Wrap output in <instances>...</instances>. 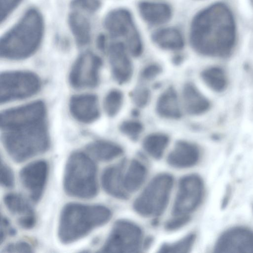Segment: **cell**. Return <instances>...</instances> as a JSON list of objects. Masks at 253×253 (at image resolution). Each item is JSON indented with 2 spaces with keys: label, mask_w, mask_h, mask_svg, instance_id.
Returning a JSON list of instances; mask_svg holds the SVG:
<instances>
[{
  "label": "cell",
  "mask_w": 253,
  "mask_h": 253,
  "mask_svg": "<svg viewBox=\"0 0 253 253\" xmlns=\"http://www.w3.org/2000/svg\"><path fill=\"white\" fill-rule=\"evenodd\" d=\"M236 41L233 13L224 3L217 2L199 12L192 19L190 42L198 53L225 58L232 52Z\"/></svg>",
  "instance_id": "1"
},
{
  "label": "cell",
  "mask_w": 253,
  "mask_h": 253,
  "mask_svg": "<svg viewBox=\"0 0 253 253\" xmlns=\"http://www.w3.org/2000/svg\"><path fill=\"white\" fill-rule=\"evenodd\" d=\"M112 213L102 205L77 203L66 204L61 210L58 237L63 244H70L84 237L96 228L106 224Z\"/></svg>",
  "instance_id": "2"
},
{
  "label": "cell",
  "mask_w": 253,
  "mask_h": 253,
  "mask_svg": "<svg viewBox=\"0 0 253 253\" xmlns=\"http://www.w3.org/2000/svg\"><path fill=\"white\" fill-rule=\"evenodd\" d=\"M44 32L43 17L36 8L27 10L1 38V57L11 60L28 58L38 49Z\"/></svg>",
  "instance_id": "3"
},
{
  "label": "cell",
  "mask_w": 253,
  "mask_h": 253,
  "mask_svg": "<svg viewBox=\"0 0 253 253\" xmlns=\"http://www.w3.org/2000/svg\"><path fill=\"white\" fill-rule=\"evenodd\" d=\"M3 146L13 161L21 163L46 152L50 145L44 121L2 130Z\"/></svg>",
  "instance_id": "4"
},
{
  "label": "cell",
  "mask_w": 253,
  "mask_h": 253,
  "mask_svg": "<svg viewBox=\"0 0 253 253\" xmlns=\"http://www.w3.org/2000/svg\"><path fill=\"white\" fill-rule=\"evenodd\" d=\"M63 187L68 196L81 199H90L97 195V168L89 155L80 151L70 155L65 166Z\"/></svg>",
  "instance_id": "5"
},
{
  "label": "cell",
  "mask_w": 253,
  "mask_h": 253,
  "mask_svg": "<svg viewBox=\"0 0 253 253\" xmlns=\"http://www.w3.org/2000/svg\"><path fill=\"white\" fill-rule=\"evenodd\" d=\"M173 183V177L169 173L155 176L134 200V210L145 217L161 216L168 205Z\"/></svg>",
  "instance_id": "6"
},
{
  "label": "cell",
  "mask_w": 253,
  "mask_h": 253,
  "mask_svg": "<svg viewBox=\"0 0 253 253\" xmlns=\"http://www.w3.org/2000/svg\"><path fill=\"white\" fill-rule=\"evenodd\" d=\"M104 26L112 38H123L129 53L134 57L141 56L143 46L130 12L124 8L109 12L104 20Z\"/></svg>",
  "instance_id": "7"
},
{
  "label": "cell",
  "mask_w": 253,
  "mask_h": 253,
  "mask_svg": "<svg viewBox=\"0 0 253 253\" xmlns=\"http://www.w3.org/2000/svg\"><path fill=\"white\" fill-rule=\"evenodd\" d=\"M143 244V233L139 226L131 221L119 219L99 252L113 253L139 252Z\"/></svg>",
  "instance_id": "8"
},
{
  "label": "cell",
  "mask_w": 253,
  "mask_h": 253,
  "mask_svg": "<svg viewBox=\"0 0 253 253\" xmlns=\"http://www.w3.org/2000/svg\"><path fill=\"white\" fill-rule=\"evenodd\" d=\"M41 87L39 78L27 71L2 73L0 78L1 103L24 99L35 94Z\"/></svg>",
  "instance_id": "9"
},
{
  "label": "cell",
  "mask_w": 253,
  "mask_h": 253,
  "mask_svg": "<svg viewBox=\"0 0 253 253\" xmlns=\"http://www.w3.org/2000/svg\"><path fill=\"white\" fill-rule=\"evenodd\" d=\"M204 194V183L198 175L190 174L181 178L172 209V215H190L201 204Z\"/></svg>",
  "instance_id": "10"
},
{
  "label": "cell",
  "mask_w": 253,
  "mask_h": 253,
  "mask_svg": "<svg viewBox=\"0 0 253 253\" xmlns=\"http://www.w3.org/2000/svg\"><path fill=\"white\" fill-rule=\"evenodd\" d=\"M102 65L97 55L86 52L81 54L72 67L69 82L76 88L93 87L99 81V71Z\"/></svg>",
  "instance_id": "11"
},
{
  "label": "cell",
  "mask_w": 253,
  "mask_h": 253,
  "mask_svg": "<svg viewBox=\"0 0 253 253\" xmlns=\"http://www.w3.org/2000/svg\"><path fill=\"white\" fill-rule=\"evenodd\" d=\"M46 108L42 101H37L11 108L0 113L1 130L44 121Z\"/></svg>",
  "instance_id": "12"
},
{
  "label": "cell",
  "mask_w": 253,
  "mask_h": 253,
  "mask_svg": "<svg viewBox=\"0 0 253 253\" xmlns=\"http://www.w3.org/2000/svg\"><path fill=\"white\" fill-rule=\"evenodd\" d=\"M48 173V164L43 160L31 162L20 170V181L33 202L37 203L42 198Z\"/></svg>",
  "instance_id": "13"
},
{
  "label": "cell",
  "mask_w": 253,
  "mask_h": 253,
  "mask_svg": "<svg viewBox=\"0 0 253 253\" xmlns=\"http://www.w3.org/2000/svg\"><path fill=\"white\" fill-rule=\"evenodd\" d=\"M214 252L253 253V231L241 227L226 230L218 238Z\"/></svg>",
  "instance_id": "14"
},
{
  "label": "cell",
  "mask_w": 253,
  "mask_h": 253,
  "mask_svg": "<svg viewBox=\"0 0 253 253\" xmlns=\"http://www.w3.org/2000/svg\"><path fill=\"white\" fill-rule=\"evenodd\" d=\"M127 51L125 43L122 42L112 43L108 50L113 77L120 84L129 82L133 75V65Z\"/></svg>",
  "instance_id": "15"
},
{
  "label": "cell",
  "mask_w": 253,
  "mask_h": 253,
  "mask_svg": "<svg viewBox=\"0 0 253 253\" xmlns=\"http://www.w3.org/2000/svg\"><path fill=\"white\" fill-rule=\"evenodd\" d=\"M3 203L8 211L17 218V222L22 229H31L36 225L35 211L30 203L21 195L7 193L3 197Z\"/></svg>",
  "instance_id": "16"
},
{
  "label": "cell",
  "mask_w": 253,
  "mask_h": 253,
  "mask_svg": "<svg viewBox=\"0 0 253 253\" xmlns=\"http://www.w3.org/2000/svg\"><path fill=\"white\" fill-rule=\"evenodd\" d=\"M69 108L71 114L77 121L88 124L96 121L100 116L97 96L93 94L76 95L72 97Z\"/></svg>",
  "instance_id": "17"
},
{
  "label": "cell",
  "mask_w": 253,
  "mask_h": 253,
  "mask_svg": "<svg viewBox=\"0 0 253 253\" xmlns=\"http://www.w3.org/2000/svg\"><path fill=\"white\" fill-rule=\"evenodd\" d=\"M200 156V150L197 145L188 141L179 140L168 155L167 162L175 169H188L198 163Z\"/></svg>",
  "instance_id": "18"
},
{
  "label": "cell",
  "mask_w": 253,
  "mask_h": 253,
  "mask_svg": "<svg viewBox=\"0 0 253 253\" xmlns=\"http://www.w3.org/2000/svg\"><path fill=\"white\" fill-rule=\"evenodd\" d=\"M123 162L105 168L101 177L102 186L106 193L120 200H126L129 197L123 184Z\"/></svg>",
  "instance_id": "19"
},
{
  "label": "cell",
  "mask_w": 253,
  "mask_h": 253,
  "mask_svg": "<svg viewBox=\"0 0 253 253\" xmlns=\"http://www.w3.org/2000/svg\"><path fill=\"white\" fill-rule=\"evenodd\" d=\"M182 98L186 112L191 116L202 115L211 108L210 101L192 83L184 84L182 91Z\"/></svg>",
  "instance_id": "20"
},
{
  "label": "cell",
  "mask_w": 253,
  "mask_h": 253,
  "mask_svg": "<svg viewBox=\"0 0 253 253\" xmlns=\"http://www.w3.org/2000/svg\"><path fill=\"white\" fill-rule=\"evenodd\" d=\"M138 8L143 19L153 26L167 23L172 16L170 6L164 2L141 1L138 4Z\"/></svg>",
  "instance_id": "21"
},
{
  "label": "cell",
  "mask_w": 253,
  "mask_h": 253,
  "mask_svg": "<svg viewBox=\"0 0 253 253\" xmlns=\"http://www.w3.org/2000/svg\"><path fill=\"white\" fill-rule=\"evenodd\" d=\"M156 111L161 117L177 120L182 117L177 93L175 88L169 86L158 97L156 104Z\"/></svg>",
  "instance_id": "22"
},
{
  "label": "cell",
  "mask_w": 253,
  "mask_h": 253,
  "mask_svg": "<svg viewBox=\"0 0 253 253\" xmlns=\"http://www.w3.org/2000/svg\"><path fill=\"white\" fill-rule=\"evenodd\" d=\"M148 170L145 165L140 161L132 160L124 172L123 184L128 193L138 190L145 181Z\"/></svg>",
  "instance_id": "23"
},
{
  "label": "cell",
  "mask_w": 253,
  "mask_h": 253,
  "mask_svg": "<svg viewBox=\"0 0 253 253\" xmlns=\"http://www.w3.org/2000/svg\"><path fill=\"white\" fill-rule=\"evenodd\" d=\"M153 42L162 49L178 51L184 46V40L181 32L176 28H164L154 32L152 35Z\"/></svg>",
  "instance_id": "24"
},
{
  "label": "cell",
  "mask_w": 253,
  "mask_h": 253,
  "mask_svg": "<svg viewBox=\"0 0 253 253\" xmlns=\"http://www.w3.org/2000/svg\"><path fill=\"white\" fill-rule=\"evenodd\" d=\"M85 150L88 155L101 162L112 161L124 153L120 145L106 140L92 142L87 145Z\"/></svg>",
  "instance_id": "25"
},
{
  "label": "cell",
  "mask_w": 253,
  "mask_h": 253,
  "mask_svg": "<svg viewBox=\"0 0 253 253\" xmlns=\"http://www.w3.org/2000/svg\"><path fill=\"white\" fill-rule=\"evenodd\" d=\"M68 23L77 43L80 46L89 43L91 39V27L88 19L76 10L69 14Z\"/></svg>",
  "instance_id": "26"
},
{
  "label": "cell",
  "mask_w": 253,
  "mask_h": 253,
  "mask_svg": "<svg viewBox=\"0 0 253 253\" xmlns=\"http://www.w3.org/2000/svg\"><path fill=\"white\" fill-rule=\"evenodd\" d=\"M169 142L168 135L163 133H153L146 136L142 141L145 152L156 160L161 159Z\"/></svg>",
  "instance_id": "27"
},
{
  "label": "cell",
  "mask_w": 253,
  "mask_h": 253,
  "mask_svg": "<svg viewBox=\"0 0 253 253\" xmlns=\"http://www.w3.org/2000/svg\"><path fill=\"white\" fill-rule=\"evenodd\" d=\"M201 77L205 84L211 90L221 92L227 88L228 78L223 69L218 66H211L203 70Z\"/></svg>",
  "instance_id": "28"
},
{
  "label": "cell",
  "mask_w": 253,
  "mask_h": 253,
  "mask_svg": "<svg viewBox=\"0 0 253 253\" xmlns=\"http://www.w3.org/2000/svg\"><path fill=\"white\" fill-rule=\"evenodd\" d=\"M124 99V94L121 90L113 89L109 91L103 101V108L107 115L111 117L117 115L122 108Z\"/></svg>",
  "instance_id": "29"
},
{
  "label": "cell",
  "mask_w": 253,
  "mask_h": 253,
  "mask_svg": "<svg viewBox=\"0 0 253 253\" xmlns=\"http://www.w3.org/2000/svg\"><path fill=\"white\" fill-rule=\"evenodd\" d=\"M195 233L186 235L178 241L172 243L164 244L159 249L160 253H186L191 250L196 239Z\"/></svg>",
  "instance_id": "30"
},
{
  "label": "cell",
  "mask_w": 253,
  "mask_h": 253,
  "mask_svg": "<svg viewBox=\"0 0 253 253\" xmlns=\"http://www.w3.org/2000/svg\"><path fill=\"white\" fill-rule=\"evenodd\" d=\"M119 130L125 135L135 140L143 132L144 126L143 124L138 121L126 120L120 124Z\"/></svg>",
  "instance_id": "31"
},
{
  "label": "cell",
  "mask_w": 253,
  "mask_h": 253,
  "mask_svg": "<svg viewBox=\"0 0 253 253\" xmlns=\"http://www.w3.org/2000/svg\"><path fill=\"white\" fill-rule=\"evenodd\" d=\"M151 97L150 89L145 86L137 87L130 93L133 103L140 108L145 107L149 104Z\"/></svg>",
  "instance_id": "32"
},
{
  "label": "cell",
  "mask_w": 253,
  "mask_h": 253,
  "mask_svg": "<svg viewBox=\"0 0 253 253\" xmlns=\"http://www.w3.org/2000/svg\"><path fill=\"white\" fill-rule=\"evenodd\" d=\"M99 0H72L71 6L76 10H82L89 13L97 11L100 7Z\"/></svg>",
  "instance_id": "33"
},
{
  "label": "cell",
  "mask_w": 253,
  "mask_h": 253,
  "mask_svg": "<svg viewBox=\"0 0 253 253\" xmlns=\"http://www.w3.org/2000/svg\"><path fill=\"white\" fill-rule=\"evenodd\" d=\"M0 184L6 188H12L14 185V176L10 168L6 164L1 162Z\"/></svg>",
  "instance_id": "34"
},
{
  "label": "cell",
  "mask_w": 253,
  "mask_h": 253,
  "mask_svg": "<svg viewBox=\"0 0 253 253\" xmlns=\"http://www.w3.org/2000/svg\"><path fill=\"white\" fill-rule=\"evenodd\" d=\"M33 246L28 242L19 241L7 245L3 249L4 253H32Z\"/></svg>",
  "instance_id": "35"
},
{
  "label": "cell",
  "mask_w": 253,
  "mask_h": 253,
  "mask_svg": "<svg viewBox=\"0 0 253 253\" xmlns=\"http://www.w3.org/2000/svg\"><path fill=\"white\" fill-rule=\"evenodd\" d=\"M162 72L161 66L156 63L149 64L141 71L140 77L145 81H151L156 78Z\"/></svg>",
  "instance_id": "36"
},
{
  "label": "cell",
  "mask_w": 253,
  "mask_h": 253,
  "mask_svg": "<svg viewBox=\"0 0 253 253\" xmlns=\"http://www.w3.org/2000/svg\"><path fill=\"white\" fill-rule=\"evenodd\" d=\"M22 0H0V21L2 23L17 8Z\"/></svg>",
  "instance_id": "37"
},
{
  "label": "cell",
  "mask_w": 253,
  "mask_h": 253,
  "mask_svg": "<svg viewBox=\"0 0 253 253\" xmlns=\"http://www.w3.org/2000/svg\"><path fill=\"white\" fill-rule=\"evenodd\" d=\"M165 224V229L168 231H175L186 225L190 220V215L173 216Z\"/></svg>",
  "instance_id": "38"
},
{
  "label": "cell",
  "mask_w": 253,
  "mask_h": 253,
  "mask_svg": "<svg viewBox=\"0 0 253 253\" xmlns=\"http://www.w3.org/2000/svg\"><path fill=\"white\" fill-rule=\"evenodd\" d=\"M15 229L12 226L9 221L5 217H1L0 227L1 244L7 236H13L16 234Z\"/></svg>",
  "instance_id": "39"
},
{
  "label": "cell",
  "mask_w": 253,
  "mask_h": 253,
  "mask_svg": "<svg viewBox=\"0 0 253 253\" xmlns=\"http://www.w3.org/2000/svg\"><path fill=\"white\" fill-rule=\"evenodd\" d=\"M97 44L98 48L100 50H103L105 48L106 39L104 35H100L97 41Z\"/></svg>",
  "instance_id": "40"
},
{
  "label": "cell",
  "mask_w": 253,
  "mask_h": 253,
  "mask_svg": "<svg viewBox=\"0 0 253 253\" xmlns=\"http://www.w3.org/2000/svg\"><path fill=\"white\" fill-rule=\"evenodd\" d=\"M182 61L183 58L180 55L175 56L172 59V62L175 65L180 64Z\"/></svg>",
  "instance_id": "41"
},
{
  "label": "cell",
  "mask_w": 253,
  "mask_h": 253,
  "mask_svg": "<svg viewBox=\"0 0 253 253\" xmlns=\"http://www.w3.org/2000/svg\"><path fill=\"white\" fill-rule=\"evenodd\" d=\"M133 116L137 117L139 114V112L137 110H134L132 112Z\"/></svg>",
  "instance_id": "42"
}]
</instances>
